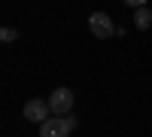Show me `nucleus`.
Segmentation results:
<instances>
[{"label":"nucleus","mask_w":152,"mask_h":137,"mask_svg":"<svg viewBox=\"0 0 152 137\" xmlns=\"http://www.w3.org/2000/svg\"><path fill=\"white\" fill-rule=\"evenodd\" d=\"M76 128L73 116H58V119H46L40 125V137H70V131Z\"/></svg>","instance_id":"obj_1"},{"label":"nucleus","mask_w":152,"mask_h":137,"mask_svg":"<svg viewBox=\"0 0 152 137\" xmlns=\"http://www.w3.org/2000/svg\"><path fill=\"white\" fill-rule=\"evenodd\" d=\"M88 31H91L97 40H110L113 34H119L116 21H113L107 12H91V15H88Z\"/></svg>","instance_id":"obj_2"},{"label":"nucleus","mask_w":152,"mask_h":137,"mask_svg":"<svg viewBox=\"0 0 152 137\" xmlns=\"http://www.w3.org/2000/svg\"><path fill=\"white\" fill-rule=\"evenodd\" d=\"M49 107H52L55 116H70V110H73V92L70 89H55L52 95H49Z\"/></svg>","instance_id":"obj_3"},{"label":"nucleus","mask_w":152,"mask_h":137,"mask_svg":"<svg viewBox=\"0 0 152 137\" xmlns=\"http://www.w3.org/2000/svg\"><path fill=\"white\" fill-rule=\"evenodd\" d=\"M49 113H52V107H49V101H28L24 104V119L28 122H43L49 119Z\"/></svg>","instance_id":"obj_4"},{"label":"nucleus","mask_w":152,"mask_h":137,"mask_svg":"<svg viewBox=\"0 0 152 137\" xmlns=\"http://www.w3.org/2000/svg\"><path fill=\"white\" fill-rule=\"evenodd\" d=\"M134 28H140V31L152 28V12H149L146 6H140V9H134Z\"/></svg>","instance_id":"obj_5"},{"label":"nucleus","mask_w":152,"mask_h":137,"mask_svg":"<svg viewBox=\"0 0 152 137\" xmlns=\"http://www.w3.org/2000/svg\"><path fill=\"white\" fill-rule=\"evenodd\" d=\"M0 40H3V43L18 40V31H15V28H3V31H0Z\"/></svg>","instance_id":"obj_6"},{"label":"nucleus","mask_w":152,"mask_h":137,"mask_svg":"<svg viewBox=\"0 0 152 137\" xmlns=\"http://www.w3.org/2000/svg\"><path fill=\"white\" fill-rule=\"evenodd\" d=\"M128 6H134V9H140V6H146V0H125Z\"/></svg>","instance_id":"obj_7"}]
</instances>
